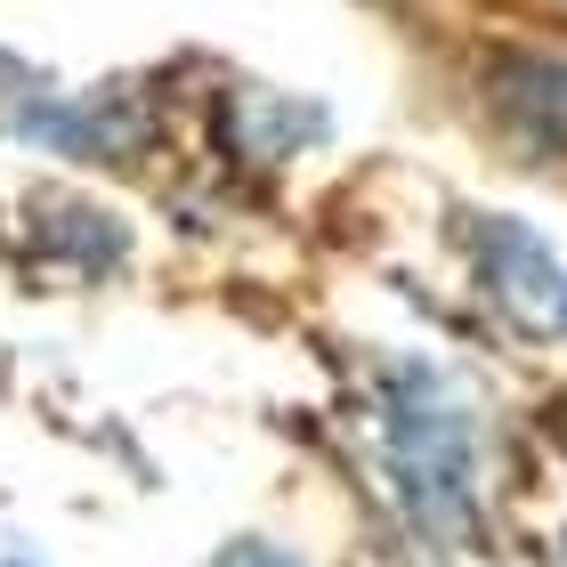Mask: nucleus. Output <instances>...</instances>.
I'll return each instance as SVG.
<instances>
[{
    "label": "nucleus",
    "instance_id": "4",
    "mask_svg": "<svg viewBox=\"0 0 567 567\" xmlns=\"http://www.w3.org/2000/svg\"><path fill=\"white\" fill-rule=\"evenodd\" d=\"M219 567H292V559H284V551H268V544H236Z\"/></svg>",
    "mask_w": 567,
    "mask_h": 567
},
{
    "label": "nucleus",
    "instance_id": "3",
    "mask_svg": "<svg viewBox=\"0 0 567 567\" xmlns=\"http://www.w3.org/2000/svg\"><path fill=\"white\" fill-rule=\"evenodd\" d=\"M495 106L519 122L535 146L567 154V65H511V73H495Z\"/></svg>",
    "mask_w": 567,
    "mask_h": 567
},
{
    "label": "nucleus",
    "instance_id": "2",
    "mask_svg": "<svg viewBox=\"0 0 567 567\" xmlns=\"http://www.w3.org/2000/svg\"><path fill=\"white\" fill-rule=\"evenodd\" d=\"M486 276H495V292L511 308H527L535 324H559L567 332V276H559V260L527 236V227H511V219L486 227Z\"/></svg>",
    "mask_w": 567,
    "mask_h": 567
},
{
    "label": "nucleus",
    "instance_id": "1",
    "mask_svg": "<svg viewBox=\"0 0 567 567\" xmlns=\"http://www.w3.org/2000/svg\"><path fill=\"white\" fill-rule=\"evenodd\" d=\"M390 471L405 486V511H414L437 544H471V430H462V405L422 373L398 381Z\"/></svg>",
    "mask_w": 567,
    "mask_h": 567
}]
</instances>
